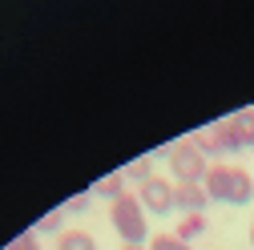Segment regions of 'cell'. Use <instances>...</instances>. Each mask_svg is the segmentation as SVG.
Masks as SVG:
<instances>
[{
  "label": "cell",
  "instance_id": "4fadbf2b",
  "mask_svg": "<svg viewBox=\"0 0 254 250\" xmlns=\"http://www.w3.org/2000/svg\"><path fill=\"white\" fill-rule=\"evenodd\" d=\"M61 218H65V210H53L49 218H41V226H37V230H57V226H61Z\"/></svg>",
  "mask_w": 254,
  "mask_h": 250
},
{
  "label": "cell",
  "instance_id": "8992f818",
  "mask_svg": "<svg viewBox=\"0 0 254 250\" xmlns=\"http://www.w3.org/2000/svg\"><path fill=\"white\" fill-rule=\"evenodd\" d=\"M206 186L202 182H178L174 186V210L182 214H206Z\"/></svg>",
  "mask_w": 254,
  "mask_h": 250
},
{
  "label": "cell",
  "instance_id": "8fae6325",
  "mask_svg": "<svg viewBox=\"0 0 254 250\" xmlns=\"http://www.w3.org/2000/svg\"><path fill=\"white\" fill-rule=\"evenodd\" d=\"M4 250H41V242H37V234H16Z\"/></svg>",
  "mask_w": 254,
  "mask_h": 250
},
{
  "label": "cell",
  "instance_id": "277c9868",
  "mask_svg": "<svg viewBox=\"0 0 254 250\" xmlns=\"http://www.w3.org/2000/svg\"><path fill=\"white\" fill-rule=\"evenodd\" d=\"M166 153H170V166L178 170V182H202L210 170V158L198 149V141H178Z\"/></svg>",
  "mask_w": 254,
  "mask_h": 250
},
{
  "label": "cell",
  "instance_id": "ba28073f",
  "mask_svg": "<svg viewBox=\"0 0 254 250\" xmlns=\"http://www.w3.org/2000/svg\"><path fill=\"white\" fill-rule=\"evenodd\" d=\"M182 242H190V238H198V234H206V214H182V226L174 230Z\"/></svg>",
  "mask_w": 254,
  "mask_h": 250
},
{
  "label": "cell",
  "instance_id": "9c48e42d",
  "mask_svg": "<svg viewBox=\"0 0 254 250\" xmlns=\"http://www.w3.org/2000/svg\"><path fill=\"white\" fill-rule=\"evenodd\" d=\"M121 186H125V174H109V178H97V182H93V190H89V194H105V198L113 202V198L125 194Z\"/></svg>",
  "mask_w": 254,
  "mask_h": 250
},
{
  "label": "cell",
  "instance_id": "2e32d148",
  "mask_svg": "<svg viewBox=\"0 0 254 250\" xmlns=\"http://www.w3.org/2000/svg\"><path fill=\"white\" fill-rule=\"evenodd\" d=\"M250 246H254V226H250Z\"/></svg>",
  "mask_w": 254,
  "mask_h": 250
},
{
  "label": "cell",
  "instance_id": "5bb4252c",
  "mask_svg": "<svg viewBox=\"0 0 254 250\" xmlns=\"http://www.w3.org/2000/svg\"><path fill=\"white\" fill-rule=\"evenodd\" d=\"M125 178H137V182H145V178H153V174H149V170L137 162V166H129V170H125Z\"/></svg>",
  "mask_w": 254,
  "mask_h": 250
},
{
  "label": "cell",
  "instance_id": "6da1fadb",
  "mask_svg": "<svg viewBox=\"0 0 254 250\" xmlns=\"http://www.w3.org/2000/svg\"><path fill=\"white\" fill-rule=\"evenodd\" d=\"M194 141H198V149L206 158L234 153V149H254V109H238L230 117H222L210 137H194Z\"/></svg>",
  "mask_w": 254,
  "mask_h": 250
},
{
  "label": "cell",
  "instance_id": "5b68a950",
  "mask_svg": "<svg viewBox=\"0 0 254 250\" xmlns=\"http://www.w3.org/2000/svg\"><path fill=\"white\" fill-rule=\"evenodd\" d=\"M137 202L149 210V214H170L174 210V186L166 178H145L141 190H137Z\"/></svg>",
  "mask_w": 254,
  "mask_h": 250
},
{
  "label": "cell",
  "instance_id": "7c38bea8",
  "mask_svg": "<svg viewBox=\"0 0 254 250\" xmlns=\"http://www.w3.org/2000/svg\"><path fill=\"white\" fill-rule=\"evenodd\" d=\"M69 214H81V210H89V190L85 194H77V198H69V206H65Z\"/></svg>",
  "mask_w": 254,
  "mask_h": 250
},
{
  "label": "cell",
  "instance_id": "3957f363",
  "mask_svg": "<svg viewBox=\"0 0 254 250\" xmlns=\"http://www.w3.org/2000/svg\"><path fill=\"white\" fill-rule=\"evenodd\" d=\"M109 222H113V230L125 238V246H145L149 226H145V206L137 202V194H121V198H113V206H109Z\"/></svg>",
  "mask_w": 254,
  "mask_h": 250
},
{
  "label": "cell",
  "instance_id": "52a82bcc",
  "mask_svg": "<svg viewBox=\"0 0 254 250\" xmlns=\"http://www.w3.org/2000/svg\"><path fill=\"white\" fill-rule=\"evenodd\" d=\"M57 250H97V242H93V234H85V230H65L57 238Z\"/></svg>",
  "mask_w": 254,
  "mask_h": 250
},
{
  "label": "cell",
  "instance_id": "9a60e30c",
  "mask_svg": "<svg viewBox=\"0 0 254 250\" xmlns=\"http://www.w3.org/2000/svg\"><path fill=\"white\" fill-rule=\"evenodd\" d=\"M121 250H149V246H121Z\"/></svg>",
  "mask_w": 254,
  "mask_h": 250
},
{
  "label": "cell",
  "instance_id": "7a4b0ae2",
  "mask_svg": "<svg viewBox=\"0 0 254 250\" xmlns=\"http://www.w3.org/2000/svg\"><path fill=\"white\" fill-rule=\"evenodd\" d=\"M202 186H206V198H210V202H226V206H246V202L254 198V178H250L246 170L218 166V162L206 170Z\"/></svg>",
  "mask_w": 254,
  "mask_h": 250
},
{
  "label": "cell",
  "instance_id": "30bf717a",
  "mask_svg": "<svg viewBox=\"0 0 254 250\" xmlns=\"http://www.w3.org/2000/svg\"><path fill=\"white\" fill-rule=\"evenodd\" d=\"M149 250H190V242H182L178 234H153L149 238Z\"/></svg>",
  "mask_w": 254,
  "mask_h": 250
}]
</instances>
